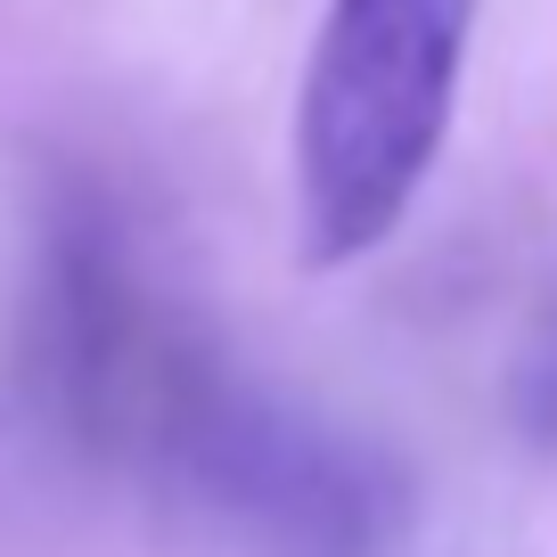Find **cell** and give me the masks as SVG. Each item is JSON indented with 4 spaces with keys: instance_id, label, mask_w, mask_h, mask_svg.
Segmentation results:
<instances>
[{
    "instance_id": "obj_1",
    "label": "cell",
    "mask_w": 557,
    "mask_h": 557,
    "mask_svg": "<svg viewBox=\"0 0 557 557\" xmlns=\"http://www.w3.org/2000/svg\"><path fill=\"white\" fill-rule=\"evenodd\" d=\"M484 0H329L296 90L304 262H352L401 230L443 157Z\"/></svg>"
}]
</instances>
